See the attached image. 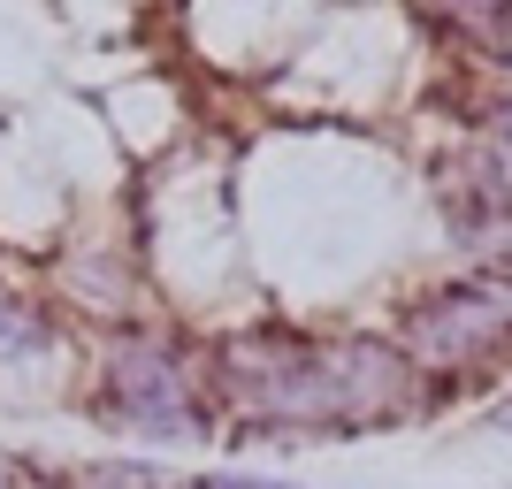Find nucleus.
Returning <instances> with one entry per match:
<instances>
[{
  "mask_svg": "<svg viewBox=\"0 0 512 489\" xmlns=\"http://www.w3.org/2000/svg\"><path fill=\"white\" fill-rule=\"evenodd\" d=\"M85 413L115 436H138V444H207L214 421H222L192 352L161 329H115L107 337Z\"/></svg>",
  "mask_w": 512,
  "mask_h": 489,
  "instance_id": "obj_1",
  "label": "nucleus"
},
{
  "mask_svg": "<svg viewBox=\"0 0 512 489\" xmlns=\"http://www.w3.org/2000/svg\"><path fill=\"white\" fill-rule=\"evenodd\" d=\"M406 344L421 367H482L512 344V283H451L406 314Z\"/></svg>",
  "mask_w": 512,
  "mask_h": 489,
  "instance_id": "obj_2",
  "label": "nucleus"
},
{
  "mask_svg": "<svg viewBox=\"0 0 512 489\" xmlns=\"http://www.w3.org/2000/svg\"><path fill=\"white\" fill-rule=\"evenodd\" d=\"M62 352V321L46 298H0V360L23 367V360H54Z\"/></svg>",
  "mask_w": 512,
  "mask_h": 489,
  "instance_id": "obj_3",
  "label": "nucleus"
},
{
  "mask_svg": "<svg viewBox=\"0 0 512 489\" xmlns=\"http://www.w3.org/2000/svg\"><path fill=\"white\" fill-rule=\"evenodd\" d=\"M69 489H192V482L161 459H85L69 474Z\"/></svg>",
  "mask_w": 512,
  "mask_h": 489,
  "instance_id": "obj_4",
  "label": "nucleus"
},
{
  "mask_svg": "<svg viewBox=\"0 0 512 489\" xmlns=\"http://www.w3.org/2000/svg\"><path fill=\"white\" fill-rule=\"evenodd\" d=\"M192 489H299V482H283V474H237V467H207Z\"/></svg>",
  "mask_w": 512,
  "mask_h": 489,
  "instance_id": "obj_5",
  "label": "nucleus"
},
{
  "mask_svg": "<svg viewBox=\"0 0 512 489\" xmlns=\"http://www.w3.org/2000/svg\"><path fill=\"white\" fill-rule=\"evenodd\" d=\"M444 8H459V16L482 23V31H505L512 23V0H444Z\"/></svg>",
  "mask_w": 512,
  "mask_h": 489,
  "instance_id": "obj_6",
  "label": "nucleus"
},
{
  "mask_svg": "<svg viewBox=\"0 0 512 489\" xmlns=\"http://www.w3.org/2000/svg\"><path fill=\"white\" fill-rule=\"evenodd\" d=\"M490 146L512 161V100H497V107H490Z\"/></svg>",
  "mask_w": 512,
  "mask_h": 489,
  "instance_id": "obj_7",
  "label": "nucleus"
},
{
  "mask_svg": "<svg viewBox=\"0 0 512 489\" xmlns=\"http://www.w3.org/2000/svg\"><path fill=\"white\" fill-rule=\"evenodd\" d=\"M490 428H497V436H512V390H505V398L490 405Z\"/></svg>",
  "mask_w": 512,
  "mask_h": 489,
  "instance_id": "obj_8",
  "label": "nucleus"
},
{
  "mask_svg": "<svg viewBox=\"0 0 512 489\" xmlns=\"http://www.w3.org/2000/svg\"><path fill=\"white\" fill-rule=\"evenodd\" d=\"M0 489H23V467H16V459H0Z\"/></svg>",
  "mask_w": 512,
  "mask_h": 489,
  "instance_id": "obj_9",
  "label": "nucleus"
},
{
  "mask_svg": "<svg viewBox=\"0 0 512 489\" xmlns=\"http://www.w3.org/2000/svg\"><path fill=\"white\" fill-rule=\"evenodd\" d=\"M505 69H512V39H505Z\"/></svg>",
  "mask_w": 512,
  "mask_h": 489,
  "instance_id": "obj_10",
  "label": "nucleus"
}]
</instances>
